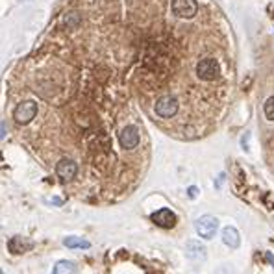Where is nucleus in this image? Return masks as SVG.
Returning <instances> with one entry per match:
<instances>
[{
    "mask_svg": "<svg viewBox=\"0 0 274 274\" xmlns=\"http://www.w3.org/2000/svg\"><path fill=\"white\" fill-rule=\"evenodd\" d=\"M152 221L159 228H173L174 224H176V213H174L173 209L161 208L157 209L156 213H152Z\"/></svg>",
    "mask_w": 274,
    "mask_h": 274,
    "instance_id": "7",
    "label": "nucleus"
},
{
    "mask_svg": "<svg viewBox=\"0 0 274 274\" xmlns=\"http://www.w3.org/2000/svg\"><path fill=\"white\" fill-rule=\"evenodd\" d=\"M54 274H76V265L71 261H58L54 265Z\"/></svg>",
    "mask_w": 274,
    "mask_h": 274,
    "instance_id": "13",
    "label": "nucleus"
},
{
    "mask_svg": "<svg viewBox=\"0 0 274 274\" xmlns=\"http://www.w3.org/2000/svg\"><path fill=\"white\" fill-rule=\"evenodd\" d=\"M218 72H221V69H218V63L215 60H211V58H206V60H202L197 67V74L200 76V80H206V81L215 80V78L218 76Z\"/></svg>",
    "mask_w": 274,
    "mask_h": 274,
    "instance_id": "5",
    "label": "nucleus"
},
{
    "mask_svg": "<svg viewBox=\"0 0 274 274\" xmlns=\"http://www.w3.org/2000/svg\"><path fill=\"white\" fill-rule=\"evenodd\" d=\"M63 244H65L67 249H84V250H87L89 246H91V243H89L87 239L74 237V235H71V237H65Z\"/></svg>",
    "mask_w": 274,
    "mask_h": 274,
    "instance_id": "11",
    "label": "nucleus"
},
{
    "mask_svg": "<svg viewBox=\"0 0 274 274\" xmlns=\"http://www.w3.org/2000/svg\"><path fill=\"white\" fill-rule=\"evenodd\" d=\"M56 174L60 176L61 182H72L78 174V165L72 161L71 157H63L56 165Z\"/></svg>",
    "mask_w": 274,
    "mask_h": 274,
    "instance_id": "4",
    "label": "nucleus"
},
{
    "mask_svg": "<svg viewBox=\"0 0 274 274\" xmlns=\"http://www.w3.org/2000/svg\"><path fill=\"white\" fill-rule=\"evenodd\" d=\"M8 249L13 254H22V252H26V250L30 249V244L26 243V241H22L20 237H13L10 241V244H8Z\"/></svg>",
    "mask_w": 274,
    "mask_h": 274,
    "instance_id": "12",
    "label": "nucleus"
},
{
    "mask_svg": "<svg viewBox=\"0 0 274 274\" xmlns=\"http://www.w3.org/2000/svg\"><path fill=\"white\" fill-rule=\"evenodd\" d=\"M185 256L193 261H204L208 252H206V246L200 244L198 241H189L187 246H185Z\"/></svg>",
    "mask_w": 274,
    "mask_h": 274,
    "instance_id": "9",
    "label": "nucleus"
},
{
    "mask_svg": "<svg viewBox=\"0 0 274 274\" xmlns=\"http://www.w3.org/2000/svg\"><path fill=\"white\" fill-rule=\"evenodd\" d=\"M265 117L269 119V121H274V97H270L269 100L265 102Z\"/></svg>",
    "mask_w": 274,
    "mask_h": 274,
    "instance_id": "14",
    "label": "nucleus"
},
{
    "mask_svg": "<svg viewBox=\"0 0 274 274\" xmlns=\"http://www.w3.org/2000/svg\"><path fill=\"white\" fill-rule=\"evenodd\" d=\"M176 112H178V100L174 97H171V95H165V97L157 98L156 113L159 115V117L169 119V117H173Z\"/></svg>",
    "mask_w": 274,
    "mask_h": 274,
    "instance_id": "6",
    "label": "nucleus"
},
{
    "mask_svg": "<svg viewBox=\"0 0 274 274\" xmlns=\"http://www.w3.org/2000/svg\"><path fill=\"white\" fill-rule=\"evenodd\" d=\"M119 141L124 148H135L139 145V130L135 126H124L119 133Z\"/></svg>",
    "mask_w": 274,
    "mask_h": 274,
    "instance_id": "8",
    "label": "nucleus"
},
{
    "mask_svg": "<svg viewBox=\"0 0 274 274\" xmlns=\"http://www.w3.org/2000/svg\"><path fill=\"white\" fill-rule=\"evenodd\" d=\"M36 115H37V104L34 100L20 102L19 106L15 107V112H13V117H15V121L19 124H28Z\"/></svg>",
    "mask_w": 274,
    "mask_h": 274,
    "instance_id": "2",
    "label": "nucleus"
},
{
    "mask_svg": "<svg viewBox=\"0 0 274 274\" xmlns=\"http://www.w3.org/2000/svg\"><path fill=\"white\" fill-rule=\"evenodd\" d=\"M223 241L226 246H230V249H237L239 243H241L239 232L234 228V226H226V228L223 230Z\"/></svg>",
    "mask_w": 274,
    "mask_h": 274,
    "instance_id": "10",
    "label": "nucleus"
},
{
    "mask_svg": "<svg viewBox=\"0 0 274 274\" xmlns=\"http://www.w3.org/2000/svg\"><path fill=\"white\" fill-rule=\"evenodd\" d=\"M197 0H173V13L180 19H191L197 15Z\"/></svg>",
    "mask_w": 274,
    "mask_h": 274,
    "instance_id": "3",
    "label": "nucleus"
},
{
    "mask_svg": "<svg viewBox=\"0 0 274 274\" xmlns=\"http://www.w3.org/2000/svg\"><path fill=\"white\" fill-rule=\"evenodd\" d=\"M217 228H218V221L213 215H202L200 218L195 221V230H197V234L202 239H211L217 234Z\"/></svg>",
    "mask_w": 274,
    "mask_h": 274,
    "instance_id": "1",
    "label": "nucleus"
}]
</instances>
